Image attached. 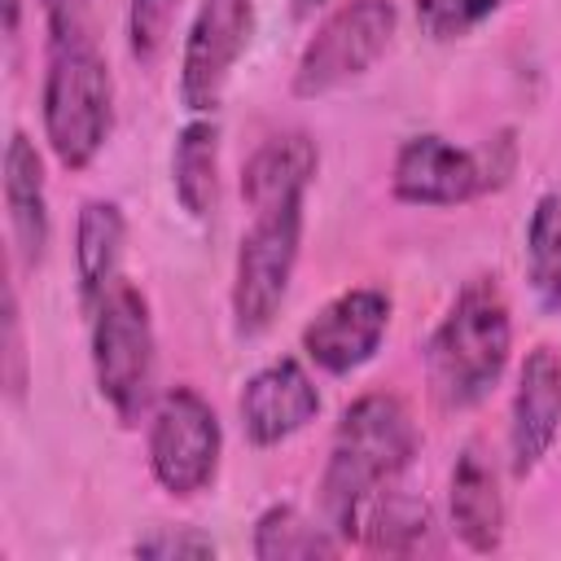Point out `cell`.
<instances>
[{
	"mask_svg": "<svg viewBox=\"0 0 561 561\" xmlns=\"http://www.w3.org/2000/svg\"><path fill=\"white\" fill-rule=\"evenodd\" d=\"M416 447H421V434L399 394H381V390L359 394L342 412L329 443V465L320 478V513L342 543L355 539V526L368 500L403 478Z\"/></svg>",
	"mask_w": 561,
	"mask_h": 561,
	"instance_id": "obj_1",
	"label": "cell"
},
{
	"mask_svg": "<svg viewBox=\"0 0 561 561\" xmlns=\"http://www.w3.org/2000/svg\"><path fill=\"white\" fill-rule=\"evenodd\" d=\"M508 351H513V316L500 276L465 280L425 342V377L438 408L465 412L482 403L504 377Z\"/></svg>",
	"mask_w": 561,
	"mask_h": 561,
	"instance_id": "obj_2",
	"label": "cell"
},
{
	"mask_svg": "<svg viewBox=\"0 0 561 561\" xmlns=\"http://www.w3.org/2000/svg\"><path fill=\"white\" fill-rule=\"evenodd\" d=\"M114 127V79L88 31L48 35L44 140L66 171L92 167Z\"/></svg>",
	"mask_w": 561,
	"mask_h": 561,
	"instance_id": "obj_3",
	"label": "cell"
},
{
	"mask_svg": "<svg viewBox=\"0 0 561 561\" xmlns=\"http://www.w3.org/2000/svg\"><path fill=\"white\" fill-rule=\"evenodd\" d=\"M153 368H158V351H153L149 298L136 285L114 280L105 298L92 307V377H96V394L123 425H136L140 412L149 408Z\"/></svg>",
	"mask_w": 561,
	"mask_h": 561,
	"instance_id": "obj_4",
	"label": "cell"
},
{
	"mask_svg": "<svg viewBox=\"0 0 561 561\" xmlns=\"http://www.w3.org/2000/svg\"><path fill=\"white\" fill-rule=\"evenodd\" d=\"M513 171V140L495 136L478 149L447 136H408L390 167V193L408 206H460L500 188Z\"/></svg>",
	"mask_w": 561,
	"mask_h": 561,
	"instance_id": "obj_5",
	"label": "cell"
},
{
	"mask_svg": "<svg viewBox=\"0 0 561 561\" xmlns=\"http://www.w3.org/2000/svg\"><path fill=\"white\" fill-rule=\"evenodd\" d=\"M298 245H302V197L254 210L241 237V250H237V272H232L237 337H259L276 320L289 294V280H294Z\"/></svg>",
	"mask_w": 561,
	"mask_h": 561,
	"instance_id": "obj_6",
	"label": "cell"
},
{
	"mask_svg": "<svg viewBox=\"0 0 561 561\" xmlns=\"http://www.w3.org/2000/svg\"><path fill=\"white\" fill-rule=\"evenodd\" d=\"M399 13L390 0H346L302 44L294 66V96H324L368 75L390 48Z\"/></svg>",
	"mask_w": 561,
	"mask_h": 561,
	"instance_id": "obj_7",
	"label": "cell"
},
{
	"mask_svg": "<svg viewBox=\"0 0 561 561\" xmlns=\"http://www.w3.org/2000/svg\"><path fill=\"white\" fill-rule=\"evenodd\" d=\"M219 456H224V430L215 408L193 386H171L149 421L153 482L175 500L202 495L219 473Z\"/></svg>",
	"mask_w": 561,
	"mask_h": 561,
	"instance_id": "obj_8",
	"label": "cell"
},
{
	"mask_svg": "<svg viewBox=\"0 0 561 561\" xmlns=\"http://www.w3.org/2000/svg\"><path fill=\"white\" fill-rule=\"evenodd\" d=\"M254 0H202L180 53V101L193 114H215L224 88L250 48Z\"/></svg>",
	"mask_w": 561,
	"mask_h": 561,
	"instance_id": "obj_9",
	"label": "cell"
},
{
	"mask_svg": "<svg viewBox=\"0 0 561 561\" xmlns=\"http://www.w3.org/2000/svg\"><path fill=\"white\" fill-rule=\"evenodd\" d=\"M386 329H390V294L377 285H355L329 298L302 324V351L320 373L346 377L377 355Z\"/></svg>",
	"mask_w": 561,
	"mask_h": 561,
	"instance_id": "obj_10",
	"label": "cell"
},
{
	"mask_svg": "<svg viewBox=\"0 0 561 561\" xmlns=\"http://www.w3.org/2000/svg\"><path fill=\"white\" fill-rule=\"evenodd\" d=\"M557 430H561V351L539 342L522 359L513 412H508V465L517 478L543 465V456L557 443Z\"/></svg>",
	"mask_w": 561,
	"mask_h": 561,
	"instance_id": "obj_11",
	"label": "cell"
},
{
	"mask_svg": "<svg viewBox=\"0 0 561 561\" xmlns=\"http://www.w3.org/2000/svg\"><path fill=\"white\" fill-rule=\"evenodd\" d=\"M237 412L254 447H280L285 438H294L316 421L320 390L298 359H272L241 386Z\"/></svg>",
	"mask_w": 561,
	"mask_h": 561,
	"instance_id": "obj_12",
	"label": "cell"
},
{
	"mask_svg": "<svg viewBox=\"0 0 561 561\" xmlns=\"http://www.w3.org/2000/svg\"><path fill=\"white\" fill-rule=\"evenodd\" d=\"M4 210L13 250L26 272L44 263L48 250V188H44V162L26 131H13L4 145Z\"/></svg>",
	"mask_w": 561,
	"mask_h": 561,
	"instance_id": "obj_13",
	"label": "cell"
},
{
	"mask_svg": "<svg viewBox=\"0 0 561 561\" xmlns=\"http://www.w3.org/2000/svg\"><path fill=\"white\" fill-rule=\"evenodd\" d=\"M451 526L473 552H495L504 543V491L478 443H469L451 469Z\"/></svg>",
	"mask_w": 561,
	"mask_h": 561,
	"instance_id": "obj_14",
	"label": "cell"
},
{
	"mask_svg": "<svg viewBox=\"0 0 561 561\" xmlns=\"http://www.w3.org/2000/svg\"><path fill=\"white\" fill-rule=\"evenodd\" d=\"M316 171H320V149L307 131L267 136L241 171V197L250 210L307 197V184L316 180Z\"/></svg>",
	"mask_w": 561,
	"mask_h": 561,
	"instance_id": "obj_15",
	"label": "cell"
},
{
	"mask_svg": "<svg viewBox=\"0 0 561 561\" xmlns=\"http://www.w3.org/2000/svg\"><path fill=\"white\" fill-rule=\"evenodd\" d=\"M127 241V219L114 197H92L79 210L75 224V272H79V298L96 307L105 289L118 280V259Z\"/></svg>",
	"mask_w": 561,
	"mask_h": 561,
	"instance_id": "obj_16",
	"label": "cell"
},
{
	"mask_svg": "<svg viewBox=\"0 0 561 561\" xmlns=\"http://www.w3.org/2000/svg\"><path fill=\"white\" fill-rule=\"evenodd\" d=\"M171 188L175 202L193 215L206 219L219 202V127L215 118L197 114L193 123L180 127L175 149H171Z\"/></svg>",
	"mask_w": 561,
	"mask_h": 561,
	"instance_id": "obj_17",
	"label": "cell"
},
{
	"mask_svg": "<svg viewBox=\"0 0 561 561\" xmlns=\"http://www.w3.org/2000/svg\"><path fill=\"white\" fill-rule=\"evenodd\" d=\"M342 539L324 526L302 517L294 504H272L254 522V557L259 561H298V557H333Z\"/></svg>",
	"mask_w": 561,
	"mask_h": 561,
	"instance_id": "obj_18",
	"label": "cell"
},
{
	"mask_svg": "<svg viewBox=\"0 0 561 561\" xmlns=\"http://www.w3.org/2000/svg\"><path fill=\"white\" fill-rule=\"evenodd\" d=\"M425 535H430L425 504L399 495L394 486L373 495L368 508L359 513V526H355V539L368 548H381V552H416L425 543Z\"/></svg>",
	"mask_w": 561,
	"mask_h": 561,
	"instance_id": "obj_19",
	"label": "cell"
},
{
	"mask_svg": "<svg viewBox=\"0 0 561 561\" xmlns=\"http://www.w3.org/2000/svg\"><path fill=\"white\" fill-rule=\"evenodd\" d=\"M526 276L548 311H561V193H543L526 224Z\"/></svg>",
	"mask_w": 561,
	"mask_h": 561,
	"instance_id": "obj_20",
	"label": "cell"
},
{
	"mask_svg": "<svg viewBox=\"0 0 561 561\" xmlns=\"http://www.w3.org/2000/svg\"><path fill=\"white\" fill-rule=\"evenodd\" d=\"M180 0H127V48L140 66H153L171 39Z\"/></svg>",
	"mask_w": 561,
	"mask_h": 561,
	"instance_id": "obj_21",
	"label": "cell"
},
{
	"mask_svg": "<svg viewBox=\"0 0 561 561\" xmlns=\"http://www.w3.org/2000/svg\"><path fill=\"white\" fill-rule=\"evenodd\" d=\"M416 22L430 39H460L473 26H482L504 0H412Z\"/></svg>",
	"mask_w": 561,
	"mask_h": 561,
	"instance_id": "obj_22",
	"label": "cell"
},
{
	"mask_svg": "<svg viewBox=\"0 0 561 561\" xmlns=\"http://www.w3.org/2000/svg\"><path fill=\"white\" fill-rule=\"evenodd\" d=\"M136 557H158V561H171V557H215V543L197 530H153L145 539H136L131 548Z\"/></svg>",
	"mask_w": 561,
	"mask_h": 561,
	"instance_id": "obj_23",
	"label": "cell"
},
{
	"mask_svg": "<svg viewBox=\"0 0 561 561\" xmlns=\"http://www.w3.org/2000/svg\"><path fill=\"white\" fill-rule=\"evenodd\" d=\"M4 359H9V394L22 399L26 390V351H22V320H18V294L4 289Z\"/></svg>",
	"mask_w": 561,
	"mask_h": 561,
	"instance_id": "obj_24",
	"label": "cell"
},
{
	"mask_svg": "<svg viewBox=\"0 0 561 561\" xmlns=\"http://www.w3.org/2000/svg\"><path fill=\"white\" fill-rule=\"evenodd\" d=\"M39 4H44L48 35H61V31H88V9H92V0H39Z\"/></svg>",
	"mask_w": 561,
	"mask_h": 561,
	"instance_id": "obj_25",
	"label": "cell"
},
{
	"mask_svg": "<svg viewBox=\"0 0 561 561\" xmlns=\"http://www.w3.org/2000/svg\"><path fill=\"white\" fill-rule=\"evenodd\" d=\"M18 22H22V0H4V35L9 39L18 35Z\"/></svg>",
	"mask_w": 561,
	"mask_h": 561,
	"instance_id": "obj_26",
	"label": "cell"
},
{
	"mask_svg": "<svg viewBox=\"0 0 561 561\" xmlns=\"http://www.w3.org/2000/svg\"><path fill=\"white\" fill-rule=\"evenodd\" d=\"M324 0H289V9H294V18H311L316 9H320Z\"/></svg>",
	"mask_w": 561,
	"mask_h": 561,
	"instance_id": "obj_27",
	"label": "cell"
}]
</instances>
